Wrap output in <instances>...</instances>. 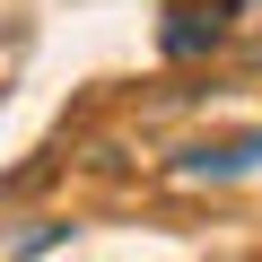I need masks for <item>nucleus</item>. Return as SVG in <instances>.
Instances as JSON below:
<instances>
[{"label": "nucleus", "instance_id": "f03ea898", "mask_svg": "<svg viewBox=\"0 0 262 262\" xmlns=\"http://www.w3.org/2000/svg\"><path fill=\"white\" fill-rule=\"evenodd\" d=\"M253 158H262V131H253V140H227V149H192L184 175H236V166H253Z\"/></svg>", "mask_w": 262, "mask_h": 262}, {"label": "nucleus", "instance_id": "f257e3e1", "mask_svg": "<svg viewBox=\"0 0 262 262\" xmlns=\"http://www.w3.org/2000/svg\"><path fill=\"white\" fill-rule=\"evenodd\" d=\"M245 18V0H166V27H158V53L166 61H192L210 44H227Z\"/></svg>", "mask_w": 262, "mask_h": 262}]
</instances>
